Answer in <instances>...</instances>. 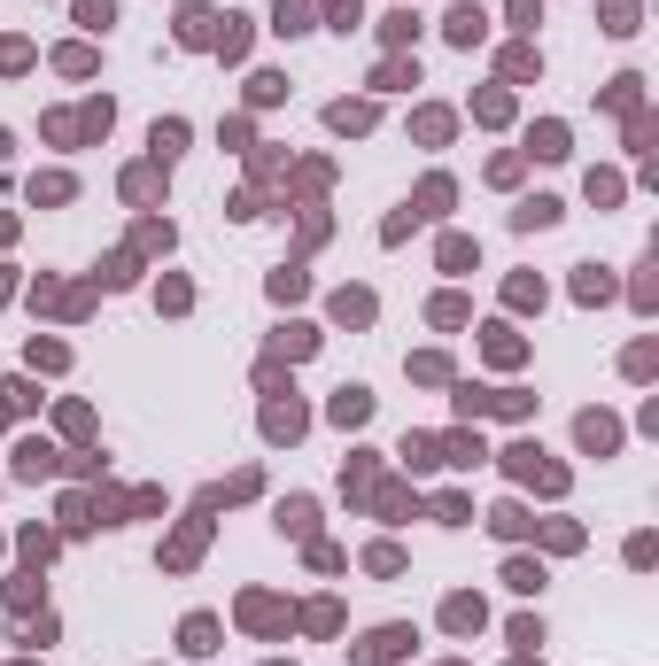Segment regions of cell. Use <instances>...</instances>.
<instances>
[{
  "mask_svg": "<svg viewBox=\"0 0 659 666\" xmlns=\"http://www.w3.org/2000/svg\"><path fill=\"white\" fill-rule=\"evenodd\" d=\"M450 39H465V47H473V39H481V8H458V16H450Z\"/></svg>",
  "mask_w": 659,
  "mask_h": 666,
  "instance_id": "cell-1",
  "label": "cell"
}]
</instances>
